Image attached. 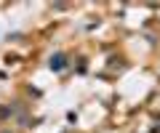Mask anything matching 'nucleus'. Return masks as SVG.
<instances>
[{
  "label": "nucleus",
  "instance_id": "nucleus-1",
  "mask_svg": "<svg viewBox=\"0 0 160 133\" xmlns=\"http://www.w3.org/2000/svg\"><path fill=\"white\" fill-rule=\"evenodd\" d=\"M48 67H51L53 72H59V69H64V67H67V56H64V53H56V56H53L51 61H48Z\"/></svg>",
  "mask_w": 160,
  "mask_h": 133
}]
</instances>
